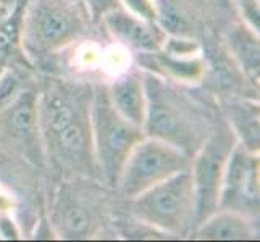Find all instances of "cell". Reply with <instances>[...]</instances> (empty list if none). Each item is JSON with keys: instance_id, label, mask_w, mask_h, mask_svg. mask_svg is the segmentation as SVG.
<instances>
[{"instance_id": "5b68a950", "label": "cell", "mask_w": 260, "mask_h": 242, "mask_svg": "<svg viewBox=\"0 0 260 242\" xmlns=\"http://www.w3.org/2000/svg\"><path fill=\"white\" fill-rule=\"evenodd\" d=\"M129 215L165 237L191 236L197 226L191 168L164 179L128 202Z\"/></svg>"}, {"instance_id": "6da1fadb", "label": "cell", "mask_w": 260, "mask_h": 242, "mask_svg": "<svg viewBox=\"0 0 260 242\" xmlns=\"http://www.w3.org/2000/svg\"><path fill=\"white\" fill-rule=\"evenodd\" d=\"M92 86L47 78L38 87V123L46 163L61 178L101 179L91 131ZM104 183V181H102Z\"/></svg>"}, {"instance_id": "4fadbf2b", "label": "cell", "mask_w": 260, "mask_h": 242, "mask_svg": "<svg viewBox=\"0 0 260 242\" xmlns=\"http://www.w3.org/2000/svg\"><path fill=\"white\" fill-rule=\"evenodd\" d=\"M191 237L204 240L258 239V218H250L238 212L217 209L194 228Z\"/></svg>"}, {"instance_id": "277c9868", "label": "cell", "mask_w": 260, "mask_h": 242, "mask_svg": "<svg viewBox=\"0 0 260 242\" xmlns=\"http://www.w3.org/2000/svg\"><path fill=\"white\" fill-rule=\"evenodd\" d=\"M107 186L91 178H61L49 205L47 220L58 239H94L109 218Z\"/></svg>"}, {"instance_id": "e0dca14e", "label": "cell", "mask_w": 260, "mask_h": 242, "mask_svg": "<svg viewBox=\"0 0 260 242\" xmlns=\"http://www.w3.org/2000/svg\"><path fill=\"white\" fill-rule=\"evenodd\" d=\"M23 8H13L10 13L0 18V76L12 65L20 49V23Z\"/></svg>"}, {"instance_id": "5bb4252c", "label": "cell", "mask_w": 260, "mask_h": 242, "mask_svg": "<svg viewBox=\"0 0 260 242\" xmlns=\"http://www.w3.org/2000/svg\"><path fill=\"white\" fill-rule=\"evenodd\" d=\"M228 55L241 70L243 78L258 91L260 81V39L243 21H233L225 34Z\"/></svg>"}, {"instance_id": "cb8c5ba5", "label": "cell", "mask_w": 260, "mask_h": 242, "mask_svg": "<svg viewBox=\"0 0 260 242\" xmlns=\"http://www.w3.org/2000/svg\"><path fill=\"white\" fill-rule=\"evenodd\" d=\"M76 2H84V0H76Z\"/></svg>"}, {"instance_id": "9c48e42d", "label": "cell", "mask_w": 260, "mask_h": 242, "mask_svg": "<svg viewBox=\"0 0 260 242\" xmlns=\"http://www.w3.org/2000/svg\"><path fill=\"white\" fill-rule=\"evenodd\" d=\"M218 209L258 218L260 209V158L236 142L225 168L220 187Z\"/></svg>"}, {"instance_id": "44dd1931", "label": "cell", "mask_w": 260, "mask_h": 242, "mask_svg": "<svg viewBox=\"0 0 260 242\" xmlns=\"http://www.w3.org/2000/svg\"><path fill=\"white\" fill-rule=\"evenodd\" d=\"M26 0H0V7H2L4 15L10 13L13 8H23Z\"/></svg>"}, {"instance_id": "2e32d148", "label": "cell", "mask_w": 260, "mask_h": 242, "mask_svg": "<svg viewBox=\"0 0 260 242\" xmlns=\"http://www.w3.org/2000/svg\"><path fill=\"white\" fill-rule=\"evenodd\" d=\"M225 121L233 129L238 142L247 150L258 154L260 149V110L258 102L249 98H228L223 103Z\"/></svg>"}, {"instance_id": "ac0fdd59", "label": "cell", "mask_w": 260, "mask_h": 242, "mask_svg": "<svg viewBox=\"0 0 260 242\" xmlns=\"http://www.w3.org/2000/svg\"><path fill=\"white\" fill-rule=\"evenodd\" d=\"M235 5L239 21L260 34V0H235Z\"/></svg>"}, {"instance_id": "d6986e66", "label": "cell", "mask_w": 260, "mask_h": 242, "mask_svg": "<svg viewBox=\"0 0 260 242\" xmlns=\"http://www.w3.org/2000/svg\"><path fill=\"white\" fill-rule=\"evenodd\" d=\"M121 7L129 13L150 23H157V8L155 0H120Z\"/></svg>"}, {"instance_id": "30bf717a", "label": "cell", "mask_w": 260, "mask_h": 242, "mask_svg": "<svg viewBox=\"0 0 260 242\" xmlns=\"http://www.w3.org/2000/svg\"><path fill=\"white\" fill-rule=\"evenodd\" d=\"M107 34L134 53H149L164 47L167 34L157 23H150L129 13L123 7L109 12L101 21Z\"/></svg>"}, {"instance_id": "7402d4cb", "label": "cell", "mask_w": 260, "mask_h": 242, "mask_svg": "<svg viewBox=\"0 0 260 242\" xmlns=\"http://www.w3.org/2000/svg\"><path fill=\"white\" fill-rule=\"evenodd\" d=\"M210 2L213 4V7L217 8L218 12H230V10L236 12L235 0H210Z\"/></svg>"}, {"instance_id": "9a60e30c", "label": "cell", "mask_w": 260, "mask_h": 242, "mask_svg": "<svg viewBox=\"0 0 260 242\" xmlns=\"http://www.w3.org/2000/svg\"><path fill=\"white\" fill-rule=\"evenodd\" d=\"M157 24L167 36L196 39L201 31V15L194 0H155Z\"/></svg>"}, {"instance_id": "7c38bea8", "label": "cell", "mask_w": 260, "mask_h": 242, "mask_svg": "<svg viewBox=\"0 0 260 242\" xmlns=\"http://www.w3.org/2000/svg\"><path fill=\"white\" fill-rule=\"evenodd\" d=\"M107 86V94L115 110L123 118L142 128L146 120V86L144 71L131 66L115 76Z\"/></svg>"}, {"instance_id": "ffe728a7", "label": "cell", "mask_w": 260, "mask_h": 242, "mask_svg": "<svg viewBox=\"0 0 260 242\" xmlns=\"http://www.w3.org/2000/svg\"><path fill=\"white\" fill-rule=\"evenodd\" d=\"M84 7L91 21L95 26H101L102 18L115 8L121 7V2L120 0H84Z\"/></svg>"}, {"instance_id": "ba28073f", "label": "cell", "mask_w": 260, "mask_h": 242, "mask_svg": "<svg viewBox=\"0 0 260 242\" xmlns=\"http://www.w3.org/2000/svg\"><path fill=\"white\" fill-rule=\"evenodd\" d=\"M236 136L225 120H218L209 137L191 161V176L196 194L197 225L218 209L220 187L228 158L236 146Z\"/></svg>"}, {"instance_id": "7a4b0ae2", "label": "cell", "mask_w": 260, "mask_h": 242, "mask_svg": "<svg viewBox=\"0 0 260 242\" xmlns=\"http://www.w3.org/2000/svg\"><path fill=\"white\" fill-rule=\"evenodd\" d=\"M144 134L168 142L192 158L220 118L204 98L192 94L191 86L149 71H144Z\"/></svg>"}, {"instance_id": "52a82bcc", "label": "cell", "mask_w": 260, "mask_h": 242, "mask_svg": "<svg viewBox=\"0 0 260 242\" xmlns=\"http://www.w3.org/2000/svg\"><path fill=\"white\" fill-rule=\"evenodd\" d=\"M192 158L168 142L144 136L133 147L115 189L123 200H133L149 187L191 168Z\"/></svg>"}, {"instance_id": "8fae6325", "label": "cell", "mask_w": 260, "mask_h": 242, "mask_svg": "<svg viewBox=\"0 0 260 242\" xmlns=\"http://www.w3.org/2000/svg\"><path fill=\"white\" fill-rule=\"evenodd\" d=\"M136 58L141 70L184 86L199 84L207 73V61L202 57V52L179 55L160 49L149 53H136Z\"/></svg>"}, {"instance_id": "603a6c76", "label": "cell", "mask_w": 260, "mask_h": 242, "mask_svg": "<svg viewBox=\"0 0 260 242\" xmlns=\"http://www.w3.org/2000/svg\"><path fill=\"white\" fill-rule=\"evenodd\" d=\"M2 16H5V15H4V12H2V7H0V18H2Z\"/></svg>"}, {"instance_id": "3957f363", "label": "cell", "mask_w": 260, "mask_h": 242, "mask_svg": "<svg viewBox=\"0 0 260 242\" xmlns=\"http://www.w3.org/2000/svg\"><path fill=\"white\" fill-rule=\"evenodd\" d=\"M95 26L84 2L76 0H26L20 23L23 57L38 63L83 41Z\"/></svg>"}, {"instance_id": "8992f818", "label": "cell", "mask_w": 260, "mask_h": 242, "mask_svg": "<svg viewBox=\"0 0 260 242\" xmlns=\"http://www.w3.org/2000/svg\"><path fill=\"white\" fill-rule=\"evenodd\" d=\"M91 131L101 179L110 189H115L129 152L146 134L144 129L123 118L115 110L105 83L92 86Z\"/></svg>"}]
</instances>
